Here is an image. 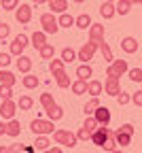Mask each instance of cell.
Segmentation results:
<instances>
[{"instance_id":"2e32d148","label":"cell","mask_w":142,"mask_h":153,"mask_svg":"<svg viewBox=\"0 0 142 153\" xmlns=\"http://www.w3.org/2000/svg\"><path fill=\"white\" fill-rule=\"evenodd\" d=\"M102 91H104V87H102V81H98V79H89V81H87V94L91 96V98L100 96Z\"/></svg>"},{"instance_id":"ac0fdd59","label":"cell","mask_w":142,"mask_h":153,"mask_svg":"<svg viewBox=\"0 0 142 153\" xmlns=\"http://www.w3.org/2000/svg\"><path fill=\"white\" fill-rule=\"evenodd\" d=\"M53 76H55V83H57V87H62V89H68V87H70V83H72L66 70H59V72H55Z\"/></svg>"},{"instance_id":"7dc6e473","label":"cell","mask_w":142,"mask_h":153,"mask_svg":"<svg viewBox=\"0 0 142 153\" xmlns=\"http://www.w3.org/2000/svg\"><path fill=\"white\" fill-rule=\"evenodd\" d=\"M11 64V53H0V68H7Z\"/></svg>"},{"instance_id":"9f6ffc18","label":"cell","mask_w":142,"mask_h":153,"mask_svg":"<svg viewBox=\"0 0 142 153\" xmlns=\"http://www.w3.org/2000/svg\"><path fill=\"white\" fill-rule=\"evenodd\" d=\"M129 4H142V0H129Z\"/></svg>"},{"instance_id":"4dcf8cb0","label":"cell","mask_w":142,"mask_h":153,"mask_svg":"<svg viewBox=\"0 0 142 153\" xmlns=\"http://www.w3.org/2000/svg\"><path fill=\"white\" fill-rule=\"evenodd\" d=\"M64 64H70V62H74L76 60V51L74 49H70V47H66V49H62V57H59Z\"/></svg>"},{"instance_id":"6f0895ef","label":"cell","mask_w":142,"mask_h":153,"mask_svg":"<svg viewBox=\"0 0 142 153\" xmlns=\"http://www.w3.org/2000/svg\"><path fill=\"white\" fill-rule=\"evenodd\" d=\"M110 153H123V151H121V149H115V151H110Z\"/></svg>"},{"instance_id":"74e56055","label":"cell","mask_w":142,"mask_h":153,"mask_svg":"<svg viewBox=\"0 0 142 153\" xmlns=\"http://www.w3.org/2000/svg\"><path fill=\"white\" fill-rule=\"evenodd\" d=\"M49 70L55 74V72H59V70H64V62L62 60H53L51 57V62H49Z\"/></svg>"},{"instance_id":"5bb4252c","label":"cell","mask_w":142,"mask_h":153,"mask_svg":"<svg viewBox=\"0 0 142 153\" xmlns=\"http://www.w3.org/2000/svg\"><path fill=\"white\" fill-rule=\"evenodd\" d=\"M121 49H123L125 53H136L140 49V43L134 36H125V38H121Z\"/></svg>"},{"instance_id":"680465c9","label":"cell","mask_w":142,"mask_h":153,"mask_svg":"<svg viewBox=\"0 0 142 153\" xmlns=\"http://www.w3.org/2000/svg\"><path fill=\"white\" fill-rule=\"evenodd\" d=\"M72 2H76V4H81V2H85V0H72Z\"/></svg>"},{"instance_id":"f1b7e54d","label":"cell","mask_w":142,"mask_h":153,"mask_svg":"<svg viewBox=\"0 0 142 153\" xmlns=\"http://www.w3.org/2000/svg\"><path fill=\"white\" fill-rule=\"evenodd\" d=\"M45 43H47V34H45L43 30L32 34V47H34V49H40V47H43Z\"/></svg>"},{"instance_id":"ab89813d","label":"cell","mask_w":142,"mask_h":153,"mask_svg":"<svg viewBox=\"0 0 142 153\" xmlns=\"http://www.w3.org/2000/svg\"><path fill=\"white\" fill-rule=\"evenodd\" d=\"M102 149H104L106 153H110V151H115V149H117V143H115V136H112V134L108 136V140L102 145Z\"/></svg>"},{"instance_id":"7bdbcfd3","label":"cell","mask_w":142,"mask_h":153,"mask_svg":"<svg viewBox=\"0 0 142 153\" xmlns=\"http://www.w3.org/2000/svg\"><path fill=\"white\" fill-rule=\"evenodd\" d=\"M129 102H134L136 106H142V89H138L129 96Z\"/></svg>"},{"instance_id":"1f68e13d","label":"cell","mask_w":142,"mask_h":153,"mask_svg":"<svg viewBox=\"0 0 142 153\" xmlns=\"http://www.w3.org/2000/svg\"><path fill=\"white\" fill-rule=\"evenodd\" d=\"M98 49L102 51V55H104V60H106L108 64H110V62L115 60V57H112V49L108 47V43H106V41H102V43H100V45H98Z\"/></svg>"},{"instance_id":"d590c367","label":"cell","mask_w":142,"mask_h":153,"mask_svg":"<svg viewBox=\"0 0 142 153\" xmlns=\"http://www.w3.org/2000/svg\"><path fill=\"white\" fill-rule=\"evenodd\" d=\"M100 106V98H98V96H95V98H91L85 106H83V111H85V115H93V111Z\"/></svg>"},{"instance_id":"11a10c76","label":"cell","mask_w":142,"mask_h":153,"mask_svg":"<svg viewBox=\"0 0 142 153\" xmlns=\"http://www.w3.org/2000/svg\"><path fill=\"white\" fill-rule=\"evenodd\" d=\"M2 134H4V123L0 121V136H2Z\"/></svg>"},{"instance_id":"8992f818","label":"cell","mask_w":142,"mask_h":153,"mask_svg":"<svg viewBox=\"0 0 142 153\" xmlns=\"http://www.w3.org/2000/svg\"><path fill=\"white\" fill-rule=\"evenodd\" d=\"M95 51H98V43L89 41V43H85L83 47L78 49V53H76V60H81L83 64H89V60H93Z\"/></svg>"},{"instance_id":"ba28073f","label":"cell","mask_w":142,"mask_h":153,"mask_svg":"<svg viewBox=\"0 0 142 153\" xmlns=\"http://www.w3.org/2000/svg\"><path fill=\"white\" fill-rule=\"evenodd\" d=\"M15 113H17V102L13 98L2 100V104H0V117H2V119H13Z\"/></svg>"},{"instance_id":"4316f807","label":"cell","mask_w":142,"mask_h":153,"mask_svg":"<svg viewBox=\"0 0 142 153\" xmlns=\"http://www.w3.org/2000/svg\"><path fill=\"white\" fill-rule=\"evenodd\" d=\"M129 11H132L129 0H117V2H115V13L117 15H127Z\"/></svg>"},{"instance_id":"d6986e66","label":"cell","mask_w":142,"mask_h":153,"mask_svg":"<svg viewBox=\"0 0 142 153\" xmlns=\"http://www.w3.org/2000/svg\"><path fill=\"white\" fill-rule=\"evenodd\" d=\"M15 64H17V70H19V72H24V74H26V72L32 70V57H28V55L21 53V55H19V60H17Z\"/></svg>"},{"instance_id":"f907efd6","label":"cell","mask_w":142,"mask_h":153,"mask_svg":"<svg viewBox=\"0 0 142 153\" xmlns=\"http://www.w3.org/2000/svg\"><path fill=\"white\" fill-rule=\"evenodd\" d=\"M40 153H64L59 147H49V149H45V151H40Z\"/></svg>"},{"instance_id":"83f0119b","label":"cell","mask_w":142,"mask_h":153,"mask_svg":"<svg viewBox=\"0 0 142 153\" xmlns=\"http://www.w3.org/2000/svg\"><path fill=\"white\" fill-rule=\"evenodd\" d=\"M57 26H59V28H70V26H74V17H72L70 13H59Z\"/></svg>"},{"instance_id":"816d5d0a","label":"cell","mask_w":142,"mask_h":153,"mask_svg":"<svg viewBox=\"0 0 142 153\" xmlns=\"http://www.w3.org/2000/svg\"><path fill=\"white\" fill-rule=\"evenodd\" d=\"M24 153H36L34 145H24Z\"/></svg>"},{"instance_id":"f546056e","label":"cell","mask_w":142,"mask_h":153,"mask_svg":"<svg viewBox=\"0 0 142 153\" xmlns=\"http://www.w3.org/2000/svg\"><path fill=\"white\" fill-rule=\"evenodd\" d=\"M38 53H40V57H43V60H51V57L55 55V47H53L51 43H45L43 47L38 49Z\"/></svg>"},{"instance_id":"f35d334b","label":"cell","mask_w":142,"mask_h":153,"mask_svg":"<svg viewBox=\"0 0 142 153\" xmlns=\"http://www.w3.org/2000/svg\"><path fill=\"white\" fill-rule=\"evenodd\" d=\"M0 4H2V11H15L19 0H0Z\"/></svg>"},{"instance_id":"9a60e30c","label":"cell","mask_w":142,"mask_h":153,"mask_svg":"<svg viewBox=\"0 0 142 153\" xmlns=\"http://www.w3.org/2000/svg\"><path fill=\"white\" fill-rule=\"evenodd\" d=\"M15 83H17V76H15L11 70H7V68H0V85L13 87Z\"/></svg>"},{"instance_id":"7c38bea8","label":"cell","mask_w":142,"mask_h":153,"mask_svg":"<svg viewBox=\"0 0 142 153\" xmlns=\"http://www.w3.org/2000/svg\"><path fill=\"white\" fill-rule=\"evenodd\" d=\"M87 30H89V41H93L98 45L104 41V26L102 24H91Z\"/></svg>"},{"instance_id":"484cf974","label":"cell","mask_w":142,"mask_h":153,"mask_svg":"<svg viewBox=\"0 0 142 153\" xmlns=\"http://www.w3.org/2000/svg\"><path fill=\"white\" fill-rule=\"evenodd\" d=\"M100 15H102L104 19H112L117 13H115V2H102V7H100Z\"/></svg>"},{"instance_id":"277c9868","label":"cell","mask_w":142,"mask_h":153,"mask_svg":"<svg viewBox=\"0 0 142 153\" xmlns=\"http://www.w3.org/2000/svg\"><path fill=\"white\" fill-rule=\"evenodd\" d=\"M129 70V64L127 60H112L108 64V70H106V76H117V79H121L125 72Z\"/></svg>"},{"instance_id":"d4e9b609","label":"cell","mask_w":142,"mask_h":153,"mask_svg":"<svg viewBox=\"0 0 142 153\" xmlns=\"http://www.w3.org/2000/svg\"><path fill=\"white\" fill-rule=\"evenodd\" d=\"M70 89H72V94H74V96H83V94H87V81L76 79V81H72V83H70Z\"/></svg>"},{"instance_id":"603a6c76","label":"cell","mask_w":142,"mask_h":153,"mask_svg":"<svg viewBox=\"0 0 142 153\" xmlns=\"http://www.w3.org/2000/svg\"><path fill=\"white\" fill-rule=\"evenodd\" d=\"M38 83H40V79H38L36 74H30V72H26V76L21 79V85H24L26 89H36Z\"/></svg>"},{"instance_id":"52a82bcc","label":"cell","mask_w":142,"mask_h":153,"mask_svg":"<svg viewBox=\"0 0 142 153\" xmlns=\"http://www.w3.org/2000/svg\"><path fill=\"white\" fill-rule=\"evenodd\" d=\"M26 47H28V36L26 34H17L13 38V43H11V55L19 57V55L26 51Z\"/></svg>"},{"instance_id":"7402d4cb","label":"cell","mask_w":142,"mask_h":153,"mask_svg":"<svg viewBox=\"0 0 142 153\" xmlns=\"http://www.w3.org/2000/svg\"><path fill=\"white\" fill-rule=\"evenodd\" d=\"M45 113H47V119H51V121H59V119L64 117V108L59 106V104H53V106L47 108Z\"/></svg>"},{"instance_id":"cb8c5ba5","label":"cell","mask_w":142,"mask_h":153,"mask_svg":"<svg viewBox=\"0 0 142 153\" xmlns=\"http://www.w3.org/2000/svg\"><path fill=\"white\" fill-rule=\"evenodd\" d=\"M91 24H93V22H91V17H89L87 13H81L78 17H74V26L81 28V30H87Z\"/></svg>"},{"instance_id":"8fae6325","label":"cell","mask_w":142,"mask_h":153,"mask_svg":"<svg viewBox=\"0 0 142 153\" xmlns=\"http://www.w3.org/2000/svg\"><path fill=\"white\" fill-rule=\"evenodd\" d=\"M102 87H104V94L117 96L121 91V79H117V76H106V81L102 83Z\"/></svg>"},{"instance_id":"30bf717a","label":"cell","mask_w":142,"mask_h":153,"mask_svg":"<svg viewBox=\"0 0 142 153\" xmlns=\"http://www.w3.org/2000/svg\"><path fill=\"white\" fill-rule=\"evenodd\" d=\"M15 19H17L19 24H30V19H32V7L30 4H17Z\"/></svg>"},{"instance_id":"ffe728a7","label":"cell","mask_w":142,"mask_h":153,"mask_svg":"<svg viewBox=\"0 0 142 153\" xmlns=\"http://www.w3.org/2000/svg\"><path fill=\"white\" fill-rule=\"evenodd\" d=\"M47 7L51 9V13H66V9H68V0H49Z\"/></svg>"},{"instance_id":"44dd1931","label":"cell","mask_w":142,"mask_h":153,"mask_svg":"<svg viewBox=\"0 0 142 153\" xmlns=\"http://www.w3.org/2000/svg\"><path fill=\"white\" fill-rule=\"evenodd\" d=\"M89 76H93V68H91L89 64H81V66L76 68V79L89 81Z\"/></svg>"},{"instance_id":"3957f363","label":"cell","mask_w":142,"mask_h":153,"mask_svg":"<svg viewBox=\"0 0 142 153\" xmlns=\"http://www.w3.org/2000/svg\"><path fill=\"white\" fill-rule=\"evenodd\" d=\"M40 26H43V32H45V34H57V32H59L57 17H55V13H51V11L40 15Z\"/></svg>"},{"instance_id":"9c48e42d","label":"cell","mask_w":142,"mask_h":153,"mask_svg":"<svg viewBox=\"0 0 142 153\" xmlns=\"http://www.w3.org/2000/svg\"><path fill=\"white\" fill-rule=\"evenodd\" d=\"M91 117L98 121V126H108V123H110V108L100 104V106L93 111V115H91Z\"/></svg>"},{"instance_id":"ee69618b","label":"cell","mask_w":142,"mask_h":153,"mask_svg":"<svg viewBox=\"0 0 142 153\" xmlns=\"http://www.w3.org/2000/svg\"><path fill=\"white\" fill-rule=\"evenodd\" d=\"M9 34H11V26L4 24V22H0V41H4Z\"/></svg>"},{"instance_id":"f5cc1de1","label":"cell","mask_w":142,"mask_h":153,"mask_svg":"<svg viewBox=\"0 0 142 153\" xmlns=\"http://www.w3.org/2000/svg\"><path fill=\"white\" fill-rule=\"evenodd\" d=\"M0 153H11V151H9V147H7V145H0Z\"/></svg>"},{"instance_id":"d6a6232c","label":"cell","mask_w":142,"mask_h":153,"mask_svg":"<svg viewBox=\"0 0 142 153\" xmlns=\"http://www.w3.org/2000/svg\"><path fill=\"white\" fill-rule=\"evenodd\" d=\"M51 147V140L47 138V136H36V143H34V149L36 151H45V149H49Z\"/></svg>"},{"instance_id":"db71d44e","label":"cell","mask_w":142,"mask_h":153,"mask_svg":"<svg viewBox=\"0 0 142 153\" xmlns=\"http://www.w3.org/2000/svg\"><path fill=\"white\" fill-rule=\"evenodd\" d=\"M32 2H34V4H47L49 0H32Z\"/></svg>"},{"instance_id":"8d00e7d4","label":"cell","mask_w":142,"mask_h":153,"mask_svg":"<svg viewBox=\"0 0 142 153\" xmlns=\"http://www.w3.org/2000/svg\"><path fill=\"white\" fill-rule=\"evenodd\" d=\"M127 76H129L134 83H142V68H129L127 70Z\"/></svg>"},{"instance_id":"4fadbf2b","label":"cell","mask_w":142,"mask_h":153,"mask_svg":"<svg viewBox=\"0 0 142 153\" xmlns=\"http://www.w3.org/2000/svg\"><path fill=\"white\" fill-rule=\"evenodd\" d=\"M4 134L11 138H17L19 134H21V123H19V119H9V123H4Z\"/></svg>"},{"instance_id":"681fc988","label":"cell","mask_w":142,"mask_h":153,"mask_svg":"<svg viewBox=\"0 0 142 153\" xmlns=\"http://www.w3.org/2000/svg\"><path fill=\"white\" fill-rule=\"evenodd\" d=\"M9 151H11V153H24V145H11Z\"/></svg>"},{"instance_id":"91938a15","label":"cell","mask_w":142,"mask_h":153,"mask_svg":"<svg viewBox=\"0 0 142 153\" xmlns=\"http://www.w3.org/2000/svg\"><path fill=\"white\" fill-rule=\"evenodd\" d=\"M104 2H117V0H104Z\"/></svg>"},{"instance_id":"e0dca14e","label":"cell","mask_w":142,"mask_h":153,"mask_svg":"<svg viewBox=\"0 0 142 153\" xmlns=\"http://www.w3.org/2000/svg\"><path fill=\"white\" fill-rule=\"evenodd\" d=\"M112 136H115L117 147H127V145H132V136H129V134H125L123 130H117V132H112Z\"/></svg>"},{"instance_id":"836d02e7","label":"cell","mask_w":142,"mask_h":153,"mask_svg":"<svg viewBox=\"0 0 142 153\" xmlns=\"http://www.w3.org/2000/svg\"><path fill=\"white\" fill-rule=\"evenodd\" d=\"M40 104H43V108H45V111H47V108H51V106L55 104V100H53V94H49V91L40 94Z\"/></svg>"},{"instance_id":"f6af8a7d","label":"cell","mask_w":142,"mask_h":153,"mask_svg":"<svg viewBox=\"0 0 142 153\" xmlns=\"http://www.w3.org/2000/svg\"><path fill=\"white\" fill-rule=\"evenodd\" d=\"M83 128H87L89 132H93L95 128H98V121L91 117V115H87V119H85V123H83Z\"/></svg>"},{"instance_id":"60d3db41","label":"cell","mask_w":142,"mask_h":153,"mask_svg":"<svg viewBox=\"0 0 142 153\" xmlns=\"http://www.w3.org/2000/svg\"><path fill=\"white\" fill-rule=\"evenodd\" d=\"M117 102H119V106H125V104H129V94H125V91H119L117 96Z\"/></svg>"},{"instance_id":"7a4b0ae2","label":"cell","mask_w":142,"mask_h":153,"mask_svg":"<svg viewBox=\"0 0 142 153\" xmlns=\"http://www.w3.org/2000/svg\"><path fill=\"white\" fill-rule=\"evenodd\" d=\"M53 140L57 143V145H64V147H76V143H78V138H76V134L74 132H70V130H55L53 132Z\"/></svg>"},{"instance_id":"6da1fadb","label":"cell","mask_w":142,"mask_h":153,"mask_svg":"<svg viewBox=\"0 0 142 153\" xmlns=\"http://www.w3.org/2000/svg\"><path fill=\"white\" fill-rule=\"evenodd\" d=\"M53 123L55 121H51V119H32L30 130L36 134V136H49V134L55 132V126Z\"/></svg>"},{"instance_id":"c3c4849f","label":"cell","mask_w":142,"mask_h":153,"mask_svg":"<svg viewBox=\"0 0 142 153\" xmlns=\"http://www.w3.org/2000/svg\"><path fill=\"white\" fill-rule=\"evenodd\" d=\"M119 130H123L125 134H129V136H134V126H132V123H123V126H121Z\"/></svg>"},{"instance_id":"bcb514c9","label":"cell","mask_w":142,"mask_h":153,"mask_svg":"<svg viewBox=\"0 0 142 153\" xmlns=\"http://www.w3.org/2000/svg\"><path fill=\"white\" fill-rule=\"evenodd\" d=\"M76 138H78V140H89V138H91V132H89L87 128H81V130L76 132Z\"/></svg>"},{"instance_id":"b9f144b4","label":"cell","mask_w":142,"mask_h":153,"mask_svg":"<svg viewBox=\"0 0 142 153\" xmlns=\"http://www.w3.org/2000/svg\"><path fill=\"white\" fill-rule=\"evenodd\" d=\"M0 98H2V100H9V98H13V87L0 85Z\"/></svg>"},{"instance_id":"5b68a950","label":"cell","mask_w":142,"mask_h":153,"mask_svg":"<svg viewBox=\"0 0 142 153\" xmlns=\"http://www.w3.org/2000/svg\"><path fill=\"white\" fill-rule=\"evenodd\" d=\"M110 134H112V130H110L108 126H98V128L91 132V138H89V140H91L95 147H102V145L108 140Z\"/></svg>"},{"instance_id":"e575fe53","label":"cell","mask_w":142,"mask_h":153,"mask_svg":"<svg viewBox=\"0 0 142 153\" xmlns=\"http://www.w3.org/2000/svg\"><path fill=\"white\" fill-rule=\"evenodd\" d=\"M17 106L21 108V111H30V108L34 106V100L30 98V96H21V98H19V102H17Z\"/></svg>"}]
</instances>
